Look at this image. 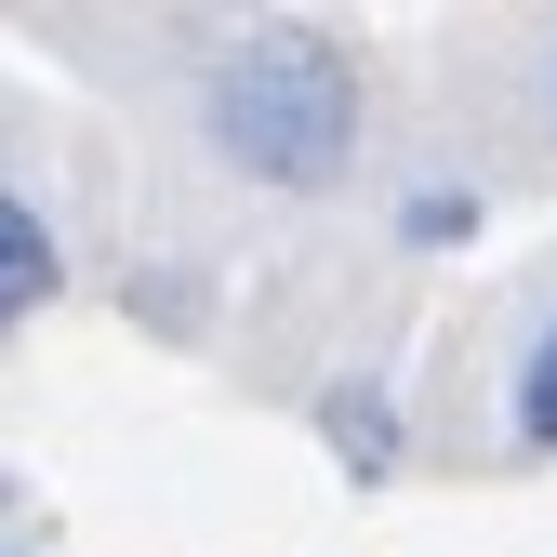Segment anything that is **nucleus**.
<instances>
[{
    "mask_svg": "<svg viewBox=\"0 0 557 557\" xmlns=\"http://www.w3.org/2000/svg\"><path fill=\"white\" fill-rule=\"evenodd\" d=\"M199 133H213V160H239L252 186L319 199V186H345V160H359V133H372V81H359V53L332 27H252V40L213 53V81H199Z\"/></svg>",
    "mask_w": 557,
    "mask_h": 557,
    "instance_id": "f257e3e1",
    "label": "nucleus"
},
{
    "mask_svg": "<svg viewBox=\"0 0 557 557\" xmlns=\"http://www.w3.org/2000/svg\"><path fill=\"white\" fill-rule=\"evenodd\" d=\"M53 293H66V252H53V226H40V199L0 186V332H27Z\"/></svg>",
    "mask_w": 557,
    "mask_h": 557,
    "instance_id": "f03ea898",
    "label": "nucleus"
},
{
    "mask_svg": "<svg viewBox=\"0 0 557 557\" xmlns=\"http://www.w3.org/2000/svg\"><path fill=\"white\" fill-rule=\"evenodd\" d=\"M319 438L345 451V478H359V492H385V478H398V398H385L372 372L319 385Z\"/></svg>",
    "mask_w": 557,
    "mask_h": 557,
    "instance_id": "7ed1b4c3",
    "label": "nucleus"
},
{
    "mask_svg": "<svg viewBox=\"0 0 557 557\" xmlns=\"http://www.w3.org/2000/svg\"><path fill=\"white\" fill-rule=\"evenodd\" d=\"M518 451H557V319L518 345Z\"/></svg>",
    "mask_w": 557,
    "mask_h": 557,
    "instance_id": "20e7f679",
    "label": "nucleus"
},
{
    "mask_svg": "<svg viewBox=\"0 0 557 557\" xmlns=\"http://www.w3.org/2000/svg\"><path fill=\"white\" fill-rule=\"evenodd\" d=\"M398 239H425V252L478 239V199H465V186H411V199H398Z\"/></svg>",
    "mask_w": 557,
    "mask_h": 557,
    "instance_id": "39448f33",
    "label": "nucleus"
},
{
    "mask_svg": "<svg viewBox=\"0 0 557 557\" xmlns=\"http://www.w3.org/2000/svg\"><path fill=\"white\" fill-rule=\"evenodd\" d=\"M0 557H53V544L27 531V505H14V478H0Z\"/></svg>",
    "mask_w": 557,
    "mask_h": 557,
    "instance_id": "423d86ee",
    "label": "nucleus"
}]
</instances>
